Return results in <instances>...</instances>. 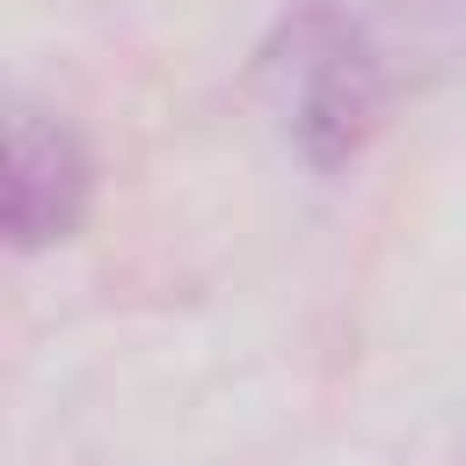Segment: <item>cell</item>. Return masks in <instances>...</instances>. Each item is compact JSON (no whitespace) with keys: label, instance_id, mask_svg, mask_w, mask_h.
I'll use <instances>...</instances> for the list:
<instances>
[{"label":"cell","instance_id":"obj_2","mask_svg":"<svg viewBox=\"0 0 466 466\" xmlns=\"http://www.w3.org/2000/svg\"><path fill=\"white\" fill-rule=\"evenodd\" d=\"M95 197V160L80 146V131L36 102H15L7 116V240L22 255L58 248L80 233Z\"/></svg>","mask_w":466,"mask_h":466},{"label":"cell","instance_id":"obj_1","mask_svg":"<svg viewBox=\"0 0 466 466\" xmlns=\"http://www.w3.org/2000/svg\"><path fill=\"white\" fill-rule=\"evenodd\" d=\"M255 73H262V95H269L291 153L313 175H335L371 146L379 109H386V58H379L364 15H350L342 0L284 7Z\"/></svg>","mask_w":466,"mask_h":466}]
</instances>
